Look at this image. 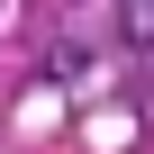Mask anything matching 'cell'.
Returning <instances> with one entry per match:
<instances>
[]
</instances>
